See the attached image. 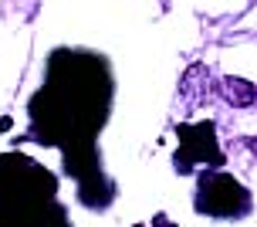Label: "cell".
I'll use <instances>...</instances> for the list:
<instances>
[{"instance_id": "cell-1", "label": "cell", "mask_w": 257, "mask_h": 227, "mask_svg": "<svg viewBox=\"0 0 257 227\" xmlns=\"http://www.w3.org/2000/svg\"><path fill=\"white\" fill-rule=\"evenodd\" d=\"M206 89H210L206 68L203 64H193V68H186V75H183V82H180V102L186 109H196V105H203Z\"/></svg>"}, {"instance_id": "cell-2", "label": "cell", "mask_w": 257, "mask_h": 227, "mask_svg": "<svg viewBox=\"0 0 257 227\" xmlns=\"http://www.w3.org/2000/svg\"><path fill=\"white\" fill-rule=\"evenodd\" d=\"M220 95L227 99V105H233V109H250L254 105V85L247 82V78H220Z\"/></svg>"}]
</instances>
